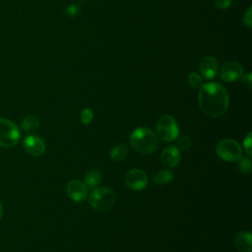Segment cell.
Wrapping results in <instances>:
<instances>
[{
  "label": "cell",
  "mask_w": 252,
  "mask_h": 252,
  "mask_svg": "<svg viewBox=\"0 0 252 252\" xmlns=\"http://www.w3.org/2000/svg\"><path fill=\"white\" fill-rule=\"evenodd\" d=\"M82 1H87V0H82Z\"/></svg>",
  "instance_id": "28"
},
{
  "label": "cell",
  "mask_w": 252,
  "mask_h": 252,
  "mask_svg": "<svg viewBox=\"0 0 252 252\" xmlns=\"http://www.w3.org/2000/svg\"><path fill=\"white\" fill-rule=\"evenodd\" d=\"M84 181L88 188L94 189L101 182V173L97 169H90L85 174Z\"/></svg>",
  "instance_id": "15"
},
{
  "label": "cell",
  "mask_w": 252,
  "mask_h": 252,
  "mask_svg": "<svg viewBox=\"0 0 252 252\" xmlns=\"http://www.w3.org/2000/svg\"><path fill=\"white\" fill-rule=\"evenodd\" d=\"M234 245L240 252L252 251V235L250 231H240L234 237Z\"/></svg>",
  "instance_id": "13"
},
{
  "label": "cell",
  "mask_w": 252,
  "mask_h": 252,
  "mask_svg": "<svg viewBox=\"0 0 252 252\" xmlns=\"http://www.w3.org/2000/svg\"><path fill=\"white\" fill-rule=\"evenodd\" d=\"M129 148L125 143L115 145L109 153V157L113 161H122L128 155Z\"/></svg>",
  "instance_id": "14"
},
{
  "label": "cell",
  "mask_w": 252,
  "mask_h": 252,
  "mask_svg": "<svg viewBox=\"0 0 252 252\" xmlns=\"http://www.w3.org/2000/svg\"><path fill=\"white\" fill-rule=\"evenodd\" d=\"M39 126V120L34 115H27L21 122V129L27 132L35 131Z\"/></svg>",
  "instance_id": "16"
},
{
  "label": "cell",
  "mask_w": 252,
  "mask_h": 252,
  "mask_svg": "<svg viewBox=\"0 0 252 252\" xmlns=\"http://www.w3.org/2000/svg\"><path fill=\"white\" fill-rule=\"evenodd\" d=\"M215 2L216 6L220 10L228 9L232 4V0H215Z\"/></svg>",
  "instance_id": "25"
},
{
  "label": "cell",
  "mask_w": 252,
  "mask_h": 252,
  "mask_svg": "<svg viewBox=\"0 0 252 252\" xmlns=\"http://www.w3.org/2000/svg\"><path fill=\"white\" fill-rule=\"evenodd\" d=\"M180 158H181V156L178 148L171 145L165 147L162 150L160 155V159L162 164L169 168L175 167L180 162Z\"/></svg>",
  "instance_id": "12"
},
{
  "label": "cell",
  "mask_w": 252,
  "mask_h": 252,
  "mask_svg": "<svg viewBox=\"0 0 252 252\" xmlns=\"http://www.w3.org/2000/svg\"><path fill=\"white\" fill-rule=\"evenodd\" d=\"M129 142L132 148L140 154H153L158 146L157 135L147 127L136 128L129 137Z\"/></svg>",
  "instance_id": "2"
},
{
  "label": "cell",
  "mask_w": 252,
  "mask_h": 252,
  "mask_svg": "<svg viewBox=\"0 0 252 252\" xmlns=\"http://www.w3.org/2000/svg\"><path fill=\"white\" fill-rule=\"evenodd\" d=\"M67 195L74 202H82L88 197V187L80 180H71L66 187Z\"/></svg>",
  "instance_id": "10"
},
{
  "label": "cell",
  "mask_w": 252,
  "mask_h": 252,
  "mask_svg": "<svg viewBox=\"0 0 252 252\" xmlns=\"http://www.w3.org/2000/svg\"><path fill=\"white\" fill-rule=\"evenodd\" d=\"M125 184L132 190H143L148 185V176L142 169L133 168L125 174Z\"/></svg>",
  "instance_id": "8"
},
{
  "label": "cell",
  "mask_w": 252,
  "mask_h": 252,
  "mask_svg": "<svg viewBox=\"0 0 252 252\" xmlns=\"http://www.w3.org/2000/svg\"><path fill=\"white\" fill-rule=\"evenodd\" d=\"M173 177H174V174L172 173V171L168 169H163L154 174L153 180L157 184H164V183L170 182L173 179Z\"/></svg>",
  "instance_id": "17"
},
{
  "label": "cell",
  "mask_w": 252,
  "mask_h": 252,
  "mask_svg": "<svg viewBox=\"0 0 252 252\" xmlns=\"http://www.w3.org/2000/svg\"><path fill=\"white\" fill-rule=\"evenodd\" d=\"M2 217H3V206H2V203L0 201V220H1Z\"/></svg>",
  "instance_id": "27"
},
{
  "label": "cell",
  "mask_w": 252,
  "mask_h": 252,
  "mask_svg": "<svg viewBox=\"0 0 252 252\" xmlns=\"http://www.w3.org/2000/svg\"><path fill=\"white\" fill-rule=\"evenodd\" d=\"M93 118H94V112H93V110H92L91 108L86 107V108H84V109L81 111L80 119H81V121H82L83 124L89 125V124L92 122Z\"/></svg>",
  "instance_id": "20"
},
{
  "label": "cell",
  "mask_w": 252,
  "mask_h": 252,
  "mask_svg": "<svg viewBox=\"0 0 252 252\" xmlns=\"http://www.w3.org/2000/svg\"><path fill=\"white\" fill-rule=\"evenodd\" d=\"M178 140H177V145L178 147L183 150V151H186L188 149L191 148L192 146V141L189 137L187 136H181V137H177Z\"/></svg>",
  "instance_id": "22"
},
{
  "label": "cell",
  "mask_w": 252,
  "mask_h": 252,
  "mask_svg": "<svg viewBox=\"0 0 252 252\" xmlns=\"http://www.w3.org/2000/svg\"><path fill=\"white\" fill-rule=\"evenodd\" d=\"M23 148L25 151L33 157L42 156L46 150L45 142L37 135H28L23 140Z\"/></svg>",
  "instance_id": "7"
},
{
  "label": "cell",
  "mask_w": 252,
  "mask_h": 252,
  "mask_svg": "<svg viewBox=\"0 0 252 252\" xmlns=\"http://www.w3.org/2000/svg\"><path fill=\"white\" fill-rule=\"evenodd\" d=\"M187 81L192 88H200L203 85V77L196 72H192L188 75Z\"/></svg>",
  "instance_id": "18"
},
{
  "label": "cell",
  "mask_w": 252,
  "mask_h": 252,
  "mask_svg": "<svg viewBox=\"0 0 252 252\" xmlns=\"http://www.w3.org/2000/svg\"><path fill=\"white\" fill-rule=\"evenodd\" d=\"M243 24L248 29L252 28V7L249 6L243 15Z\"/></svg>",
  "instance_id": "24"
},
{
  "label": "cell",
  "mask_w": 252,
  "mask_h": 252,
  "mask_svg": "<svg viewBox=\"0 0 252 252\" xmlns=\"http://www.w3.org/2000/svg\"><path fill=\"white\" fill-rule=\"evenodd\" d=\"M157 137L163 142H172L179 135V127L176 120L170 115L161 116L156 125Z\"/></svg>",
  "instance_id": "4"
},
{
  "label": "cell",
  "mask_w": 252,
  "mask_h": 252,
  "mask_svg": "<svg viewBox=\"0 0 252 252\" xmlns=\"http://www.w3.org/2000/svg\"><path fill=\"white\" fill-rule=\"evenodd\" d=\"M216 154L224 161H236L241 158L242 150L235 140L223 139L218 143Z\"/></svg>",
  "instance_id": "6"
},
{
  "label": "cell",
  "mask_w": 252,
  "mask_h": 252,
  "mask_svg": "<svg viewBox=\"0 0 252 252\" xmlns=\"http://www.w3.org/2000/svg\"><path fill=\"white\" fill-rule=\"evenodd\" d=\"M21 138V131L13 121L0 118V147L12 148L16 146Z\"/></svg>",
  "instance_id": "5"
},
{
  "label": "cell",
  "mask_w": 252,
  "mask_h": 252,
  "mask_svg": "<svg viewBox=\"0 0 252 252\" xmlns=\"http://www.w3.org/2000/svg\"><path fill=\"white\" fill-rule=\"evenodd\" d=\"M90 205L98 212L109 211L116 202L115 192L108 187L94 188L89 195Z\"/></svg>",
  "instance_id": "3"
},
{
  "label": "cell",
  "mask_w": 252,
  "mask_h": 252,
  "mask_svg": "<svg viewBox=\"0 0 252 252\" xmlns=\"http://www.w3.org/2000/svg\"><path fill=\"white\" fill-rule=\"evenodd\" d=\"M251 138H252V133L249 132L246 137L243 140V148L244 151L246 152V154L248 156H252V142H251Z\"/></svg>",
  "instance_id": "23"
},
{
  "label": "cell",
  "mask_w": 252,
  "mask_h": 252,
  "mask_svg": "<svg viewBox=\"0 0 252 252\" xmlns=\"http://www.w3.org/2000/svg\"><path fill=\"white\" fill-rule=\"evenodd\" d=\"M198 102L204 113L211 117H220L229 106V95L222 85L211 82L200 87Z\"/></svg>",
  "instance_id": "1"
},
{
  "label": "cell",
  "mask_w": 252,
  "mask_h": 252,
  "mask_svg": "<svg viewBox=\"0 0 252 252\" xmlns=\"http://www.w3.org/2000/svg\"><path fill=\"white\" fill-rule=\"evenodd\" d=\"M244 71L242 66L236 61H229L224 63L220 68V78L227 83L235 82L243 76Z\"/></svg>",
  "instance_id": "9"
},
{
  "label": "cell",
  "mask_w": 252,
  "mask_h": 252,
  "mask_svg": "<svg viewBox=\"0 0 252 252\" xmlns=\"http://www.w3.org/2000/svg\"><path fill=\"white\" fill-rule=\"evenodd\" d=\"M219 70V65L217 60L213 56H205L201 59L199 63V71L201 73V76L207 80L214 79Z\"/></svg>",
  "instance_id": "11"
},
{
  "label": "cell",
  "mask_w": 252,
  "mask_h": 252,
  "mask_svg": "<svg viewBox=\"0 0 252 252\" xmlns=\"http://www.w3.org/2000/svg\"><path fill=\"white\" fill-rule=\"evenodd\" d=\"M237 161V167L242 173L251 172V160L248 158H240Z\"/></svg>",
  "instance_id": "19"
},
{
  "label": "cell",
  "mask_w": 252,
  "mask_h": 252,
  "mask_svg": "<svg viewBox=\"0 0 252 252\" xmlns=\"http://www.w3.org/2000/svg\"><path fill=\"white\" fill-rule=\"evenodd\" d=\"M242 82L244 83V85L250 90L251 89V85H252V77H251V73H247L246 75H243L241 77Z\"/></svg>",
  "instance_id": "26"
},
{
  "label": "cell",
  "mask_w": 252,
  "mask_h": 252,
  "mask_svg": "<svg viewBox=\"0 0 252 252\" xmlns=\"http://www.w3.org/2000/svg\"><path fill=\"white\" fill-rule=\"evenodd\" d=\"M81 12V5L79 3H72L66 7L65 14L68 17H76Z\"/></svg>",
  "instance_id": "21"
}]
</instances>
